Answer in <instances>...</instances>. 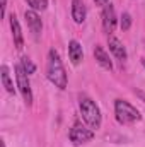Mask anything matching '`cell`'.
Returning <instances> with one entry per match:
<instances>
[{"instance_id":"cell-1","label":"cell","mask_w":145,"mask_h":147,"mask_svg":"<svg viewBox=\"0 0 145 147\" xmlns=\"http://www.w3.org/2000/svg\"><path fill=\"white\" fill-rule=\"evenodd\" d=\"M46 75L50 79V82L58 87V89H67V72L65 67L62 63V58L58 55V51L55 48H51L48 51V65H46Z\"/></svg>"},{"instance_id":"cell-2","label":"cell","mask_w":145,"mask_h":147,"mask_svg":"<svg viewBox=\"0 0 145 147\" xmlns=\"http://www.w3.org/2000/svg\"><path fill=\"white\" fill-rule=\"evenodd\" d=\"M79 110H80V115H82V120L87 123L89 128H92V130L101 128V121H103L101 110L91 98H80Z\"/></svg>"},{"instance_id":"cell-3","label":"cell","mask_w":145,"mask_h":147,"mask_svg":"<svg viewBox=\"0 0 145 147\" xmlns=\"http://www.w3.org/2000/svg\"><path fill=\"white\" fill-rule=\"evenodd\" d=\"M114 115H116V120L121 125H128V123H135V121L142 120L140 111L135 106H132L128 101H123V99L114 101Z\"/></svg>"},{"instance_id":"cell-4","label":"cell","mask_w":145,"mask_h":147,"mask_svg":"<svg viewBox=\"0 0 145 147\" xmlns=\"http://www.w3.org/2000/svg\"><path fill=\"white\" fill-rule=\"evenodd\" d=\"M14 72H15V80H17V87H19V92L24 99V103L28 106L33 105V91H31V82H29V74L22 69V65H15L14 67Z\"/></svg>"},{"instance_id":"cell-5","label":"cell","mask_w":145,"mask_h":147,"mask_svg":"<svg viewBox=\"0 0 145 147\" xmlns=\"http://www.w3.org/2000/svg\"><path fill=\"white\" fill-rule=\"evenodd\" d=\"M68 139L73 146H82V144H87L94 139V130L92 128H87L80 123H75L70 132H68Z\"/></svg>"},{"instance_id":"cell-6","label":"cell","mask_w":145,"mask_h":147,"mask_svg":"<svg viewBox=\"0 0 145 147\" xmlns=\"http://www.w3.org/2000/svg\"><path fill=\"white\" fill-rule=\"evenodd\" d=\"M24 19H26V22H28V26H29V31H31L33 38L38 41V39L41 38V31H43L41 17L36 14V10L29 9V10H26V12H24Z\"/></svg>"},{"instance_id":"cell-7","label":"cell","mask_w":145,"mask_h":147,"mask_svg":"<svg viewBox=\"0 0 145 147\" xmlns=\"http://www.w3.org/2000/svg\"><path fill=\"white\" fill-rule=\"evenodd\" d=\"M101 19H103V31L111 36V33L116 28V12H114V7L111 3L104 5L103 14H101Z\"/></svg>"},{"instance_id":"cell-8","label":"cell","mask_w":145,"mask_h":147,"mask_svg":"<svg viewBox=\"0 0 145 147\" xmlns=\"http://www.w3.org/2000/svg\"><path fill=\"white\" fill-rule=\"evenodd\" d=\"M108 46H109V51L114 55V58L116 60H119L121 63L126 60V48L123 46V43L118 39V38H114V36H109L108 38Z\"/></svg>"},{"instance_id":"cell-9","label":"cell","mask_w":145,"mask_h":147,"mask_svg":"<svg viewBox=\"0 0 145 147\" xmlns=\"http://www.w3.org/2000/svg\"><path fill=\"white\" fill-rule=\"evenodd\" d=\"M10 29H12V38H14V45L17 50H22L24 48V36H22V29H21V24L15 17V14H10Z\"/></svg>"},{"instance_id":"cell-10","label":"cell","mask_w":145,"mask_h":147,"mask_svg":"<svg viewBox=\"0 0 145 147\" xmlns=\"http://www.w3.org/2000/svg\"><path fill=\"white\" fill-rule=\"evenodd\" d=\"M85 16H87V9H85V3L84 0H72V19L77 24H82L85 21Z\"/></svg>"},{"instance_id":"cell-11","label":"cell","mask_w":145,"mask_h":147,"mask_svg":"<svg viewBox=\"0 0 145 147\" xmlns=\"http://www.w3.org/2000/svg\"><path fill=\"white\" fill-rule=\"evenodd\" d=\"M94 58H96V62H97L103 69H106V70H113V62H111L109 55L106 53V50H104L103 46L96 45V48H94Z\"/></svg>"},{"instance_id":"cell-12","label":"cell","mask_w":145,"mask_h":147,"mask_svg":"<svg viewBox=\"0 0 145 147\" xmlns=\"http://www.w3.org/2000/svg\"><path fill=\"white\" fill-rule=\"evenodd\" d=\"M68 57H70V62L73 65H79L84 58V51H82V45L77 41V39H72L68 43Z\"/></svg>"},{"instance_id":"cell-13","label":"cell","mask_w":145,"mask_h":147,"mask_svg":"<svg viewBox=\"0 0 145 147\" xmlns=\"http://www.w3.org/2000/svg\"><path fill=\"white\" fill-rule=\"evenodd\" d=\"M0 77H2V84H3V87L7 89V92L9 94H14V82L10 80V74H9V67L7 65H2L0 67Z\"/></svg>"},{"instance_id":"cell-14","label":"cell","mask_w":145,"mask_h":147,"mask_svg":"<svg viewBox=\"0 0 145 147\" xmlns=\"http://www.w3.org/2000/svg\"><path fill=\"white\" fill-rule=\"evenodd\" d=\"M119 26H121V31H128V29L132 28V16H130L128 12H123V14H121Z\"/></svg>"},{"instance_id":"cell-15","label":"cell","mask_w":145,"mask_h":147,"mask_svg":"<svg viewBox=\"0 0 145 147\" xmlns=\"http://www.w3.org/2000/svg\"><path fill=\"white\" fill-rule=\"evenodd\" d=\"M26 2H28V5H29L33 10H44L46 5H48L46 0H26Z\"/></svg>"},{"instance_id":"cell-16","label":"cell","mask_w":145,"mask_h":147,"mask_svg":"<svg viewBox=\"0 0 145 147\" xmlns=\"http://www.w3.org/2000/svg\"><path fill=\"white\" fill-rule=\"evenodd\" d=\"M21 65H22V69L28 74H34V70H36V65H34L28 57H22V58H21Z\"/></svg>"},{"instance_id":"cell-17","label":"cell","mask_w":145,"mask_h":147,"mask_svg":"<svg viewBox=\"0 0 145 147\" xmlns=\"http://www.w3.org/2000/svg\"><path fill=\"white\" fill-rule=\"evenodd\" d=\"M94 3L99 5V7H104V5H108L109 3V0H94Z\"/></svg>"},{"instance_id":"cell-18","label":"cell","mask_w":145,"mask_h":147,"mask_svg":"<svg viewBox=\"0 0 145 147\" xmlns=\"http://www.w3.org/2000/svg\"><path fill=\"white\" fill-rule=\"evenodd\" d=\"M5 7H7V0H2V16H5Z\"/></svg>"},{"instance_id":"cell-19","label":"cell","mask_w":145,"mask_h":147,"mask_svg":"<svg viewBox=\"0 0 145 147\" xmlns=\"http://www.w3.org/2000/svg\"><path fill=\"white\" fill-rule=\"evenodd\" d=\"M0 146H2V147H5V142H3V140H0Z\"/></svg>"},{"instance_id":"cell-20","label":"cell","mask_w":145,"mask_h":147,"mask_svg":"<svg viewBox=\"0 0 145 147\" xmlns=\"http://www.w3.org/2000/svg\"><path fill=\"white\" fill-rule=\"evenodd\" d=\"M142 65H144V67H145V57H144V58H142Z\"/></svg>"}]
</instances>
